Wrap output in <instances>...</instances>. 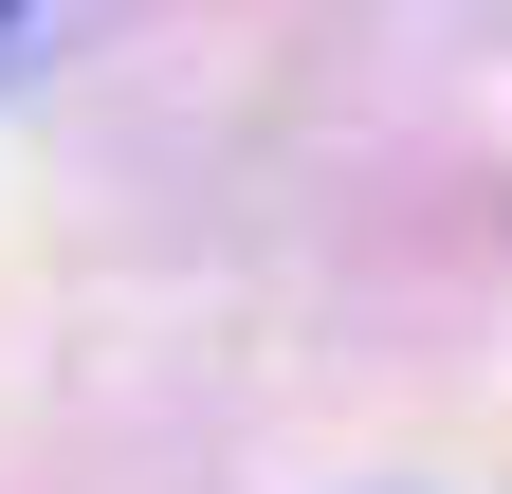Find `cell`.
I'll list each match as a JSON object with an SVG mask.
<instances>
[{
  "instance_id": "cell-1",
  "label": "cell",
  "mask_w": 512,
  "mask_h": 494,
  "mask_svg": "<svg viewBox=\"0 0 512 494\" xmlns=\"http://www.w3.org/2000/svg\"><path fill=\"white\" fill-rule=\"evenodd\" d=\"M0 19H19V0H0Z\"/></svg>"
}]
</instances>
